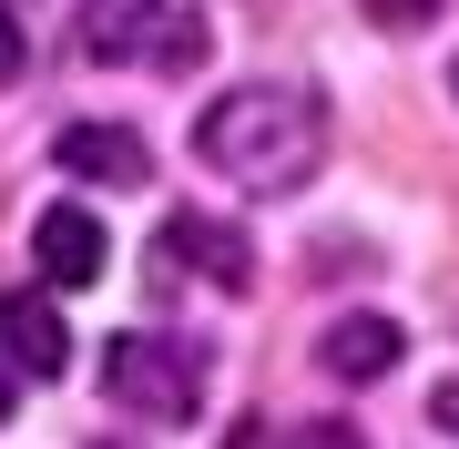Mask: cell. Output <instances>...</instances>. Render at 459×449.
<instances>
[{
    "mask_svg": "<svg viewBox=\"0 0 459 449\" xmlns=\"http://www.w3.org/2000/svg\"><path fill=\"white\" fill-rule=\"evenodd\" d=\"M429 419H439V429L459 439V388H439V399H429Z\"/></svg>",
    "mask_w": 459,
    "mask_h": 449,
    "instance_id": "13",
    "label": "cell"
},
{
    "mask_svg": "<svg viewBox=\"0 0 459 449\" xmlns=\"http://www.w3.org/2000/svg\"><path fill=\"white\" fill-rule=\"evenodd\" d=\"M21 72H31V31H21V11L0 0V82H21Z\"/></svg>",
    "mask_w": 459,
    "mask_h": 449,
    "instance_id": "10",
    "label": "cell"
},
{
    "mask_svg": "<svg viewBox=\"0 0 459 449\" xmlns=\"http://www.w3.org/2000/svg\"><path fill=\"white\" fill-rule=\"evenodd\" d=\"M11 399H21V367H11V348H0V419H11Z\"/></svg>",
    "mask_w": 459,
    "mask_h": 449,
    "instance_id": "14",
    "label": "cell"
},
{
    "mask_svg": "<svg viewBox=\"0 0 459 449\" xmlns=\"http://www.w3.org/2000/svg\"><path fill=\"white\" fill-rule=\"evenodd\" d=\"M449 82H459V72H449Z\"/></svg>",
    "mask_w": 459,
    "mask_h": 449,
    "instance_id": "15",
    "label": "cell"
},
{
    "mask_svg": "<svg viewBox=\"0 0 459 449\" xmlns=\"http://www.w3.org/2000/svg\"><path fill=\"white\" fill-rule=\"evenodd\" d=\"M153 246H164V255H184L195 276H214L225 297H246V286H255L246 235H235V225H214V215H164V235H153Z\"/></svg>",
    "mask_w": 459,
    "mask_h": 449,
    "instance_id": "5",
    "label": "cell"
},
{
    "mask_svg": "<svg viewBox=\"0 0 459 449\" xmlns=\"http://www.w3.org/2000/svg\"><path fill=\"white\" fill-rule=\"evenodd\" d=\"M195 153L214 174H235L246 194H296L327 164V102L307 82H246L195 123Z\"/></svg>",
    "mask_w": 459,
    "mask_h": 449,
    "instance_id": "1",
    "label": "cell"
},
{
    "mask_svg": "<svg viewBox=\"0 0 459 449\" xmlns=\"http://www.w3.org/2000/svg\"><path fill=\"white\" fill-rule=\"evenodd\" d=\"M143 62H153V72H195V62H204V21H174V11H164L153 41H143Z\"/></svg>",
    "mask_w": 459,
    "mask_h": 449,
    "instance_id": "9",
    "label": "cell"
},
{
    "mask_svg": "<svg viewBox=\"0 0 459 449\" xmlns=\"http://www.w3.org/2000/svg\"><path fill=\"white\" fill-rule=\"evenodd\" d=\"M398 358H409V337H398V316H377V307H358V316H337V327L316 337V367H327V378H347V388L388 378Z\"/></svg>",
    "mask_w": 459,
    "mask_h": 449,
    "instance_id": "4",
    "label": "cell"
},
{
    "mask_svg": "<svg viewBox=\"0 0 459 449\" xmlns=\"http://www.w3.org/2000/svg\"><path fill=\"white\" fill-rule=\"evenodd\" d=\"M0 327H11V358L31 378H62L72 367V327L51 316V297H0Z\"/></svg>",
    "mask_w": 459,
    "mask_h": 449,
    "instance_id": "8",
    "label": "cell"
},
{
    "mask_svg": "<svg viewBox=\"0 0 459 449\" xmlns=\"http://www.w3.org/2000/svg\"><path fill=\"white\" fill-rule=\"evenodd\" d=\"M31 255H41V286H102L113 276V235H102L92 204H51L31 225Z\"/></svg>",
    "mask_w": 459,
    "mask_h": 449,
    "instance_id": "3",
    "label": "cell"
},
{
    "mask_svg": "<svg viewBox=\"0 0 459 449\" xmlns=\"http://www.w3.org/2000/svg\"><path fill=\"white\" fill-rule=\"evenodd\" d=\"M51 153H62V174H92V184H153V153L123 123H62Z\"/></svg>",
    "mask_w": 459,
    "mask_h": 449,
    "instance_id": "6",
    "label": "cell"
},
{
    "mask_svg": "<svg viewBox=\"0 0 459 449\" xmlns=\"http://www.w3.org/2000/svg\"><path fill=\"white\" fill-rule=\"evenodd\" d=\"M153 21H164V0H82L72 41H82V62H123V51L153 41Z\"/></svg>",
    "mask_w": 459,
    "mask_h": 449,
    "instance_id": "7",
    "label": "cell"
},
{
    "mask_svg": "<svg viewBox=\"0 0 459 449\" xmlns=\"http://www.w3.org/2000/svg\"><path fill=\"white\" fill-rule=\"evenodd\" d=\"M296 449H358V429H347V419H327V429H307Z\"/></svg>",
    "mask_w": 459,
    "mask_h": 449,
    "instance_id": "12",
    "label": "cell"
},
{
    "mask_svg": "<svg viewBox=\"0 0 459 449\" xmlns=\"http://www.w3.org/2000/svg\"><path fill=\"white\" fill-rule=\"evenodd\" d=\"M377 21H388V31H429V21H439V0H368Z\"/></svg>",
    "mask_w": 459,
    "mask_h": 449,
    "instance_id": "11",
    "label": "cell"
},
{
    "mask_svg": "<svg viewBox=\"0 0 459 449\" xmlns=\"http://www.w3.org/2000/svg\"><path fill=\"white\" fill-rule=\"evenodd\" d=\"M102 388H113V409H133V419H195L204 409V348L123 327L113 348H102Z\"/></svg>",
    "mask_w": 459,
    "mask_h": 449,
    "instance_id": "2",
    "label": "cell"
}]
</instances>
